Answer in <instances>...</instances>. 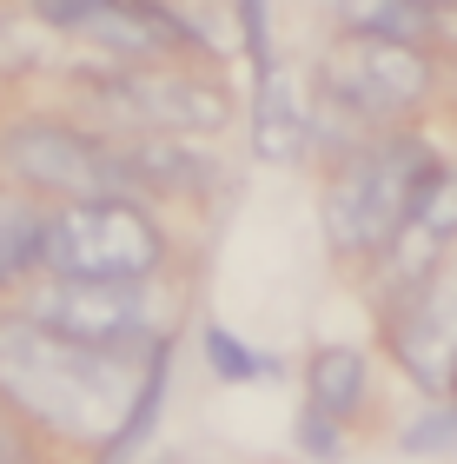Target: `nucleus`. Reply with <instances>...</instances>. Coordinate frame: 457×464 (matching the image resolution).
<instances>
[{
  "label": "nucleus",
  "instance_id": "0eeeda50",
  "mask_svg": "<svg viewBox=\"0 0 457 464\" xmlns=\"http://www.w3.org/2000/svg\"><path fill=\"white\" fill-rule=\"evenodd\" d=\"M153 285H93V279H47V272H40V279L20 292V312L40 319L47 332H60V339H73V345L139 358V352H153L166 339Z\"/></svg>",
  "mask_w": 457,
  "mask_h": 464
},
{
  "label": "nucleus",
  "instance_id": "dca6fc26",
  "mask_svg": "<svg viewBox=\"0 0 457 464\" xmlns=\"http://www.w3.org/2000/svg\"><path fill=\"white\" fill-rule=\"evenodd\" d=\"M405 232H418V239H424V246H438L444 259L457 252V166H451V160L431 166V179L418 186V199H411Z\"/></svg>",
  "mask_w": 457,
  "mask_h": 464
},
{
  "label": "nucleus",
  "instance_id": "2eb2a0df",
  "mask_svg": "<svg viewBox=\"0 0 457 464\" xmlns=\"http://www.w3.org/2000/svg\"><path fill=\"white\" fill-rule=\"evenodd\" d=\"M166 385H173V332L147 352V372H139V398H133V411H127V425L113 431V445L100 451V464H127L139 445L153 438V425H159V405H166Z\"/></svg>",
  "mask_w": 457,
  "mask_h": 464
},
{
  "label": "nucleus",
  "instance_id": "6e6552de",
  "mask_svg": "<svg viewBox=\"0 0 457 464\" xmlns=\"http://www.w3.org/2000/svg\"><path fill=\"white\" fill-rule=\"evenodd\" d=\"M7 7L40 20L47 34H67L80 47L107 53V67H153V60L205 47L173 7H159V0H7Z\"/></svg>",
  "mask_w": 457,
  "mask_h": 464
},
{
  "label": "nucleus",
  "instance_id": "aec40b11",
  "mask_svg": "<svg viewBox=\"0 0 457 464\" xmlns=\"http://www.w3.org/2000/svg\"><path fill=\"white\" fill-rule=\"evenodd\" d=\"M33 425L27 418H14L7 405H0V464H40V445H33Z\"/></svg>",
  "mask_w": 457,
  "mask_h": 464
},
{
  "label": "nucleus",
  "instance_id": "6ab92c4d",
  "mask_svg": "<svg viewBox=\"0 0 457 464\" xmlns=\"http://www.w3.org/2000/svg\"><path fill=\"white\" fill-rule=\"evenodd\" d=\"M405 451H457V398H444V405H431L418 425H411L398 438Z\"/></svg>",
  "mask_w": 457,
  "mask_h": 464
},
{
  "label": "nucleus",
  "instance_id": "f03ea898",
  "mask_svg": "<svg viewBox=\"0 0 457 464\" xmlns=\"http://www.w3.org/2000/svg\"><path fill=\"white\" fill-rule=\"evenodd\" d=\"M438 153L411 133H371L365 146H351L345 160H331L325 173V246L351 266H378L391 239L411 219V199L431 179Z\"/></svg>",
  "mask_w": 457,
  "mask_h": 464
},
{
  "label": "nucleus",
  "instance_id": "f3484780",
  "mask_svg": "<svg viewBox=\"0 0 457 464\" xmlns=\"http://www.w3.org/2000/svg\"><path fill=\"white\" fill-rule=\"evenodd\" d=\"M199 352H205V365H213L219 385H259V378L279 372L272 352H252L239 332H225V325H205V332H199Z\"/></svg>",
  "mask_w": 457,
  "mask_h": 464
},
{
  "label": "nucleus",
  "instance_id": "9b49d317",
  "mask_svg": "<svg viewBox=\"0 0 457 464\" xmlns=\"http://www.w3.org/2000/svg\"><path fill=\"white\" fill-rule=\"evenodd\" d=\"M311 146V113L299 107V87L292 73H265L259 80V100H252V153L265 166H299Z\"/></svg>",
  "mask_w": 457,
  "mask_h": 464
},
{
  "label": "nucleus",
  "instance_id": "f8f14e48",
  "mask_svg": "<svg viewBox=\"0 0 457 464\" xmlns=\"http://www.w3.org/2000/svg\"><path fill=\"white\" fill-rule=\"evenodd\" d=\"M40 246H47V206L0 179V299L40 279Z\"/></svg>",
  "mask_w": 457,
  "mask_h": 464
},
{
  "label": "nucleus",
  "instance_id": "4468645a",
  "mask_svg": "<svg viewBox=\"0 0 457 464\" xmlns=\"http://www.w3.org/2000/svg\"><path fill=\"white\" fill-rule=\"evenodd\" d=\"M338 34L431 47V40H438V14H431L424 0H338Z\"/></svg>",
  "mask_w": 457,
  "mask_h": 464
},
{
  "label": "nucleus",
  "instance_id": "39448f33",
  "mask_svg": "<svg viewBox=\"0 0 457 464\" xmlns=\"http://www.w3.org/2000/svg\"><path fill=\"white\" fill-rule=\"evenodd\" d=\"M438 67L431 47H398V40L338 34L319 60V107L358 133H405L411 113L431 100Z\"/></svg>",
  "mask_w": 457,
  "mask_h": 464
},
{
  "label": "nucleus",
  "instance_id": "f257e3e1",
  "mask_svg": "<svg viewBox=\"0 0 457 464\" xmlns=\"http://www.w3.org/2000/svg\"><path fill=\"white\" fill-rule=\"evenodd\" d=\"M139 398V372L119 352H93L47 332L20 305H0V405L40 438L107 451Z\"/></svg>",
  "mask_w": 457,
  "mask_h": 464
},
{
  "label": "nucleus",
  "instance_id": "a211bd4d",
  "mask_svg": "<svg viewBox=\"0 0 457 464\" xmlns=\"http://www.w3.org/2000/svg\"><path fill=\"white\" fill-rule=\"evenodd\" d=\"M233 14H239V40H245V60H252V80L279 73V60H272V0H233Z\"/></svg>",
  "mask_w": 457,
  "mask_h": 464
},
{
  "label": "nucleus",
  "instance_id": "412c9836",
  "mask_svg": "<svg viewBox=\"0 0 457 464\" xmlns=\"http://www.w3.org/2000/svg\"><path fill=\"white\" fill-rule=\"evenodd\" d=\"M299 451L305 458H338V418H325V411H299Z\"/></svg>",
  "mask_w": 457,
  "mask_h": 464
},
{
  "label": "nucleus",
  "instance_id": "9d476101",
  "mask_svg": "<svg viewBox=\"0 0 457 464\" xmlns=\"http://www.w3.org/2000/svg\"><path fill=\"white\" fill-rule=\"evenodd\" d=\"M113 146H119V166H127L133 199H139V193H159V199H193V193H205V186L219 179V173H213L219 160H205L199 146L166 140V133H139V140H113Z\"/></svg>",
  "mask_w": 457,
  "mask_h": 464
},
{
  "label": "nucleus",
  "instance_id": "5701e85b",
  "mask_svg": "<svg viewBox=\"0 0 457 464\" xmlns=\"http://www.w3.org/2000/svg\"><path fill=\"white\" fill-rule=\"evenodd\" d=\"M159 464H186V458H159Z\"/></svg>",
  "mask_w": 457,
  "mask_h": 464
},
{
  "label": "nucleus",
  "instance_id": "ddd939ff",
  "mask_svg": "<svg viewBox=\"0 0 457 464\" xmlns=\"http://www.w3.org/2000/svg\"><path fill=\"white\" fill-rule=\"evenodd\" d=\"M371 398V358L358 345H319L305 358V405L325 418H358Z\"/></svg>",
  "mask_w": 457,
  "mask_h": 464
},
{
  "label": "nucleus",
  "instance_id": "20e7f679",
  "mask_svg": "<svg viewBox=\"0 0 457 464\" xmlns=\"http://www.w3.org/2000/svg\"><path fill=\"white\" fill-rule=\"evenodd\" d=\"M166 226L147 213V199H80L47 206V246L40 272L47 279H93V285H153L166 272Z\"/></svg>",
  "mask_w": 457,
  "mask_h": 464
},
{
  "label": "nucleus",
  "instance_id": "423d86ee",
  "mask_svg": "<svg viewBox=\"0 0 457 464\" xmlns=\"http://www.w3.org/2000/svg\"><path fill=\"white\" fill-rule=\"evenodd\" d=\"M0 179L20 186L40 206H80V199H113L133 193L119 146L93 126L53 120V113H27L0 126Z\"/></svg>",
  "mask_w": 457,
  "mask_h": 464
},
{
  "label": "nucleus",
  "instance_id": "4be33fe9",
  "mask_svg": "<svg viewBox=\"0 0 457 464\" xmlns=\"http://www.w3.org/2000/svg\"><path fill=\"white\" fill-rule=\"evenodd\" d=\"M424 7L438 14V20H444V14H457V0H424Z\"/></svg>",
  "mask_w": 457,
  "mask_h": 464
},
{
  "label": "nucleus",
  "instance_id": "7ed1b4c3",
  "mask_svg": "<svg viewBox=\"0 0 457 464\" xmlns=\"http://www.w3.org/2000/svg\"><path fill=\"white\" fill-rule=\"evenodd\" d=\"M80 107L93 113V133L107 140H139V133L193 140L233 120V93L213 73H186L173 60H153V67H107L100 60L80 73Z\"/></svg>",
  "mask_w": 457,
  "mask_h": 464
},
{
  "label": "nucleus",
  "instance_id": "1a4fd4ad",
  "mask_svg": "<svg viewBox=\"0 0 457 464\" xmlns=\"http://www.w3.org/2000/svg\"><path fill=\"white\" fill-rule=\"evenodd\" d=\"M385 352L424 398H457V259H444L424 285L385 299Z\"/></svg>",
  "mask_w": 457,
  "mask_h": 464
}]
</instances>
